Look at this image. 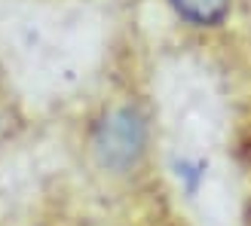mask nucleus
Wrapping results in <instances>:
<instances>
[{
    "instance_id": "f257e3e1",
    "label": "nucleus",
    "mask_w": 251,
    "mask_h": 226,
    "mask_svg": "<svg viewBox=\"0 0 251 226\" xmlns=\"http://www.w3.org/2000/svg\"><path fill=\"white\" fill-rule=\"evenodd\" d=\"M92 150L98 165L123 174L144 159L147 150V119L138 107H117L101 116L92 135Z\"/></svg>"
},
{
    "instance_id": "7ed1b4c3",
    "label": "nucleus",
    "mask_w": 251,
    "mask_h": 226,
    "mask_svg": "<svg viewBox=\"0 0 251 226\" xmlns=\"http://www.w3.org/2000/svg\"><path fill=\"white\" fill-rule=\"evenodd\" d=\"M202 178H205V162H187V159L178 162V181L187 183V193H196Z\"/></svg>"
},
{
    "instance_id": "f03ea898",
    "label": "nucleus",
    "mask_w": 251,
    "mask_h": 226,
    "mask_svg": "<svg viewBox=\"0 0 251 226\" xmlns=\"http://www.w3.org/2000/svg\"><path fill=\"white\" fill-rule=\"evenodd\" d=\"M172 6L184 22L196 28H211L230 12V0H172Z\"/></svg>"
}]
</instances>
